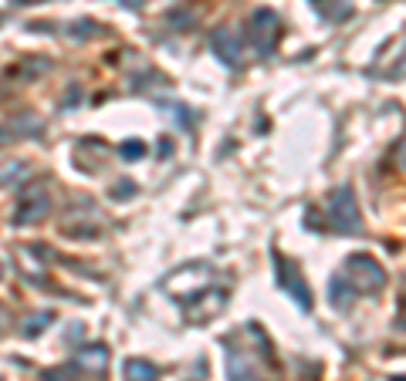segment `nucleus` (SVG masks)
Returning a JSON list of instances; mask_svg holds the SVG:
<instances>
[{"instance_id":"4468645a","label":"nucleus","mask_w":406,"mask_h":381,"mask_svg":"<svg viewBox=\"0 0 406 381\" xmlns=\"http://www.w3.org/2000/svg\"><path fill=\"white\" fill-rule=\"evenodd\" d=\"M132 193H136V186L132 183H115L112 186V199H129Z\"/></svg>"},{"instance_id":"f03ea898","label":"nucleus","mask_w":406,"mask_h":381,"mask_svg":"<svg viewBox=\"0 0 406 381\" xmlns=\"http://www.w3.org/2000/svg\"><path fill=\"white\" fill-rule=\"evenodd\" d=\"M342 274L352 280V287L366 290V294H376V290H383V284H386V270L369 253H352V257L345 260Z\"/></svg>"},{"instance_id":"20e7f679","label":"nucleus","mask_w":406,"mask_h":381,"mask_svg":"<svg viewBox=\"0 0 406 381\" xmlns=\"http://www.w3.org/2000/svg\"><path fill=\"white\" fill-rule=\"evenodd\" d=\"M274 267H278V284L284 287V294H288L301 310H312V290H308V284H305V277L298 274L295 263L284 260L282 253H274Z\"/></svg>"},{"instance_id":"9d476101","label":"nucleus","mask_w":406,"mask_h":381,"mask_svg":"<svg viewBox=\"0 0 406 381\" xmlns=\"http://www.w3.org/2000/svg\"><path fill=\"white\" fill-rule=\"evenodd\" d=\"M125 375H129V381H156L159 371L149 361H142V358H129L125 361Z\"/></svg>"},{"instance_id":"6ab92c4d","label":"nucleus","mask_w":406,"mask_h":381,"mask_svg":"<svg viewBox=\"0 0 406 381\" xmlns=\"http://www.w3.org/2000/svg\"><path fill=\"white\" fill-rule=\"evenodd\" d=\"M396 75H406V54H403V61L396 64Z\"/></svg>"},{"instance_id":"1a4fd4ad","label":"nucleus","mask_w":406,"mask_h":381,"mask_svg":"<svg viewBox=\"0 0 406 381\" xmlns=\"http://www.w3.org/2000/svg\"><path fill=\"white\" fill-rule=\"evenodd\" d=\"M227 378L231 381H254V368H250L244 351H231V354H227Z\"/></svg>"},{"instance_id":"f3484780","label":"nucleus","mask_w":406,"mask_h":381,"mask_svg":"<svg viewBox=\"0 0 406 381\" xmlns=\"http://www.w3.org/2000/svg\"><path fill=\"white\" fill-rule=\"evenodd\" d=\"M190 20H193V14H187V11H180V14L170 11V24H190Z\"/></svg>"},{"instance_id":"412c9836","label":"nucleus","mask_w":406,"mask_h":381,"mask_svg":"<svg viewBox=\"0 0 406 381\" xmlns=\"http://www.w3.org/2000/svg\"><path fill=\"white\" fill-rule=\"evenodd\" d=\"M14 4H21V7H28V4H37V0H14Z\"/></svg>"},{"instance_id":"dca6fc26","label":"nucleus","mask_w":406,"mask_h":381,"mask_svg":"<svg viewBox=\"0 0 406 381\" xmlns=\"http://www.w3.org/2000/svg\"><path fill=\"white\" fill-rule=\"evenodd\" d=\"M396 327L406 331V294H403V301H400V310H396Z\"/></svg>"},{"instance_id":"7ed1b4c3","label":"nucleus","mask_w":406,"mask_h":381,"mask_svg":"<svg viewBox=\"0 0 406 381\" xmlns=\"http://www.w3.org/2000/svg\"><path fill=\"white\" fill-rule=\"evenodd\" d=\"M250 37H254V47H257V54L265 58V54H271L274 51V44H278V34H282V20H278V14L271 11V7H257L254 14H250Z\"/></svg>"},{"instance_id":"f8f14e48","label":"nucleus","mask_w":406,"mask_h":381,"mask_svg":"<svg viewBox=\"0 0 406 381\" xmlns=\"http://www.w3.org/2000/svg\"><path fill=\"white\" fill-rule=\"evenodd\" d=\"M24 176H28V166H24V162H11V166L0 172V183L11 186V183H17V179H24Z\"/></svg>"},{"instance_id":"aec40b11","label":"nucleus","mask_w":406,"mask_h":381,"mask_svg":"<svg viewBox=\"0 0 406 381\" xmlns=\"http://www.w3.org/2000/svg\"><path fill=\"white\" fill-rule=\"evenodd\" d=\"M7 138H11V132H7V128H0V145H4Z\"/></svg>"},{"instance_id":"9b49d317","label":"nucleus","mask_w":406,"mask_h":381,"mask_svg":"<svg viewBox=\"0 0 406 381\" xmlns=\"http://www.w3.org/2000/svg\"><path fill=\"white\" fill-rule=\"evenodd\" d=\"M51 320H54V314H51V310H45V314H31V318L24 320V337H37L47 327V324H51Z\"/></svg>"},{"instance_id":"0eeeda50","label":"nucleus","mask_w":406,"mask_h":381,"mask_svg":"<svg viewBox=\"0 0 406 381\" xmlns=\"http://www.w3.org/2000/svg\"><path fill=\"white\" fill-rule=\"evenodd\" d=\"M210 47H214V54H217L224 64H231V68L240 64V37H237L234 31L217 28V31L210 34Z\"/></svg>"},{"instance_id":"39448f33","label":"nucleus","mask_w":406,"mask_h":381,"mask_svg":"<svg viewBox=\"0 0 406 381\" xmlns=\"http://www.w3.org/2000/svg\"><path fill=\"white\" fill-rule=\"evenodd\" d=\"M47 210H51V199L41 186H31V189H24L21 199H17V210H14V226H31L37 219H45Z\"/></svg>"},{"instance_id":"4be33fe9","label":"nucleus","mask_w":406,"mask_h":381,"mask_svg":"<svg viewBox=\"0 0 406 381\" xmlns=\"http://www.w3.org/2000/svg\"><path fill=\"white\" fill-rule=\"evenodd\" d=\"M393 381H406V378H393Z\"/></svg>"},{"instance_id":"6e6552de","label":"nucleus","mask_w":406,"mask_h":381,"mask_svg":"<svg viewBox=\"0 0 406 381\" xmlns=\"http://www.w3.org/2000/svg\"><path fill=\"white\" fill-rule=\"evenodd\" d=\"M328 294H332V304H335V310H345V307L352 304V297L359 294V290L352 287V280L345 274H335L332 277V284H328Z\"/></svg>"},{"instance_id":"2eb2a0df","label":"nucleus","mask_w":406,"mask_h":381,"mask_svg":"<svg viewBox=\"0 0 406 381\" xmlns=\"http://www.w3.org/2000/svg\"><path fill=\"white\" fill-rule=\"evenodd\" d=\"M92 31H98L92 20H79V24H75V31H71V37H88Z\"/></svg>"},{"instance_id":"ddd939ff","label":"nucleus","mask_w":406,"mask_h":381,"mask_svg":"<svg viewBox=\"0 0 406 381\" xmlns=\"http://www.w3.org/2000/svg\"><path fill=\"white\" fill-rule=\"evenodd\" d=\"M142 152H146V145H142L139 138H132V142H125L122 145V159H139Z\"/></svg>"},{"instance_id":"f257e3e1","label":"nucleus","mask_w":406,"mask_h":381,"mask_svg":"<svg viewBox=\"0 0 406 381\" xmlns=\"http://www.w3.org/2000/svg\"><path fill=\"white\" fill-rule=\"evenodd\" d=\"M328 219H332V229H335V233H359L362 229L359 202H356L349 186L332 189V196H328Z\"/></svg>"},{"instance_id":"5701e85b","label":"nucleus","mask_w":406,"mask_h":381,"mask_svg":"<svg viewBox=\"0 0 406 381\" xmlns=\"http://www.w3.org/2000/svg\"><path fill=\"white\" fill-rule=\"evenodd\" d=\"M0 277H4V274H0Z\"/></svg>"},{"instance_id":"423d86ee","label":"nucleus","mask_w":406,"mask_h":381,"mask_svg":"<svg viewBox=\"0 0 406 381\" xmlns=\"http://www.w3.org/2000/svg\"><path fill=\"white\" fill-rule=\"evenodd\" d=\"M71 365L85 371V375H105L109 368V348L105 344H85V348L71 358Z\"/></svg>"},{"instance_id":"a211bd4d","label":"nucleus","mask_w":406,"mask_h":381,"mask_svg":"<svg viewBox=\"0 0 406 381\" xmlns=\"http://www.w3.org/2000/svg\"><path fill=\"white\" fill-rule=\"evenodd\" d=\"M396 166L406 169V138H400V145H396Z\"/></svg>"}]
</instances>
